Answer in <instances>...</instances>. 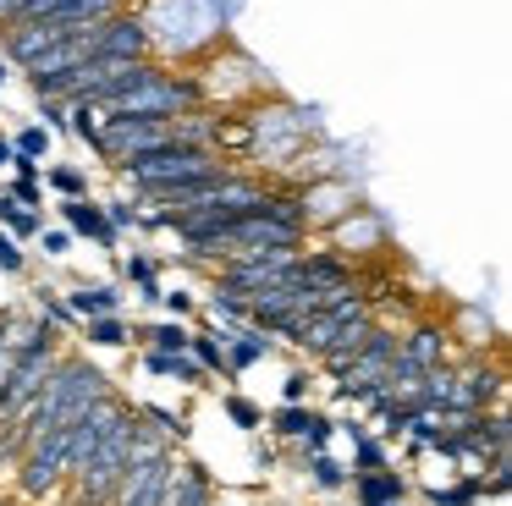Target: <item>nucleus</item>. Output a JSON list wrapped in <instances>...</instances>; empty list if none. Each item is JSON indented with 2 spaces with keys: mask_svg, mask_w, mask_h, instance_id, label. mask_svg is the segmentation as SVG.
<instances>
[{
  "mask_svg": "<svg viewBox=\"0 0 512 506\" xmlns=\"http://www.w3.org/2000/svg\"><path fill=\"white\" fill-rule=\"evenodd\" d=\"M45 187H50V193H61V198H94L89 193V171H83V165H50Z\"/></svg>",
  "mask_w": 512,
  "mask_h": 506,
  "instance_id": "nucleus-18",
  "label": "nucleus"
},
{
  "mask_svg": "<svg viewBox=\"0 0 512 506\" xmlns=\"http://www.w3.org/2000/svg\"><path fill=\"white\" fill-rule=\"evenodd\" d=\"M353 501L358 506H402V501H408V479H402L397 468L358 473V479H353Z\"/></svg>",
  "mask_w": 512,
  "mask_h": 506,
  "instance_id": "nucleus-10",
  "label": "nucleus"
},
{
  "mask_svg": "<svg viewBox=\"0 0 512 506\" xmlns=\"http://www.w3.org/2000/svg\"><path fill=\"white\" fill-rule=\"evenodd\" d=\"M6 369H12V341H6V308H0V385H6Z\"/></svg>",
  "mask_w": 512,
  "mask_h": 506,
  "instance_id": "nucleus-32",
  "label": "nucleus"
},
{
  "mask_svg": "<svg viewBox=\"0 0 512 506\" xmlns=\"http://www.w3.org/2000/svg\"><path fill=\"white\" fill-rule=\"evenodd\" d=\"M380 468H391V451L380 446L375 435L353 429V479H358V473H380Z\"/></svg>",
  "mask_w": 512,
  "mask_h": 506,
  "instance_id": "nucleus-17",
  "label": "nucleus"
},
{
  "mask_svg": "<svg viewBox=\"0 0 512 506\" xmlns=\"http://www.w3.org/2000/svg\"><path fill=\"white\" fill-rule=\"evenodd\" d=\"M83 336H89V347H127L133 325L122 314H100V319H83Z\"/></svg>",
  "mask_w": 512,
  "mask_h": 506,
  "instance_id": "nucleus-15",
  "label": "nucleus"
},
{
  "mask_svg": "<svg viewBox=\"0 0 512 506\" xmlns=\"http://www.w3.org/2000/svg\"><path fill=\"white\" fill-rule=\"evenodd\" d=\"M12 165V132H0V171Z\"/></svg>",
  "mask_w": 512,
  "mask_h": 506,
  "instance_id": "nucleus-33",
  "label": "nucleus"
},
{
  "mask_svg": "<svg viewBox=\"0 0 512 506\" xmlns=\"http://www.w3.org/2000/svg\"><path fill=\"white\" fill-rule=\"evenodd\" d=\"M309 473H314V490H347V468L325 451H309Z\"/></svg>",
  "mask_w": 512,
  "mask_h": 506,
  "instance_id": "nucleus-22",
  "label": "nucleus"
},
{
  "mask_svg": "<svg viewBox=\"0 0 512 506\" xmlns=\"http://www.w3.org/2000/svg\"><path fill=\"white\" fill-rule=\"evenodd\" d=\"M56 215H61V226L72 231V237H89L94 248H105V253H116V231H111V220H105V204L100 198H61L56 204Z\"/></svg>",
  "mask_w": 512,
  "mask_h": 506,
  "instance_id": "nucleus-6",
  "label": "nucleus"
},
{
  "mask_svg": "<svg viewBox=\"0 0 512 506\" xmlns=\"http://www.w3.org/2000/svg\"><path fill=\"white\" fill-rule=\"evenodd\" d=\"M188 358L199 363L204 374H226V380H232V369H226V347H221V330H188Z\"/></svg>",
  "mask_w": 512,
  "mask_h": 506,
  "instance_id": "nucleus-13",
  "label": "nucleus"
},
{
  "mask_svg": "<svg viewBox=\"0 0 512 506\" xmlns=\"http://www.w3.org/2000/svg\"><path fill=\"white\" fill-rule=\"evenodd\" d=\"M67 473H72V457H67V424H61V429H50V435L28 440V451L12 468V479H17V495H23L28 506H45L50 495H61Z\"/></svg>",
  "mask_w": 512,
  "mask_h": 506,
  "instance_id": "nucleus-4",
  "label": "nucleus"
},
{
  "mask_svg": "<svg viewBox=\"0 0 512 506\" xmlns=\"http://www.w3.org/2000/svg\"><path fill=\"white\" fill-rule=\"evenodd\" d=\"M50 143H56V138H50V132L39 127V121H23V127L12 132V154H23V160H39V165H45Z\"/></svg>",
  "mask_w": 512,
  "mask_h": 506,
  "instance_id": "nucleus-20",
  "label": "nucleus"
},
{
  "mask_svg": "<svg viewBox=\"0 0 512 506\" xmlns=\"http://www.w3.org/2000/svg\"><path fill=\"white\" fill-rule=\"evenodd\" d=\"M485 501V490H479V473H468V479H457V484H435L430 490V506H479Z\"/></svg>",
  "mask_w": 512,
  "mask_h": 506,
  "instance_id": "nucleus-21",
  "label": "nucleus"
},
{
  "mask_svg": "<svg viewBox=\"0 0 512 506\" xmlns=\"http://www.w3.org/2000/svg\"><path fill=\"white\" fill-rule=\"evenodd\" d=\"M309 385H314V380H309L303 369L287 374V385H281V402H303V396H309Z\"/></svg>",
  "mask_w": 512,
  "mask_h": 506,
  "instance_id": "nucleus-31",
  "label": "nucleus"
},
{
  "mask_svg": "<svg viewBox=\"0 0 512 506\" xmlns=\"http://www.w3.org/2000/svg\"><path fill=\"white\" fill-rule=\"evenodd\" d=\"M105 396H111V380H105L89 358L61 352V363L50 369L45 391L34 396V407L23 413V424H28V435H50V429L72 424L78 413H89L94 402H105Z\"/></svg>",
  "mask_w": 512,
  "mask_h": 506,
  "instance_id": "nucleus-3",
  "label": "nucleus"
},
{
  "mask_svg": "<svg viewBox=\"0 0 512 506\" xmlns=\"http://www.w3.org/2000/svg\"><path fill=\"white\" fill-rule=\"evenodd\" d=\"M331 429H336V424L320 413V407H314L309 429H303V440H298V446H303V457H309V451H325V440H331Z\"/></svg>",
  "mask_w": 512,
  "mask_h": 506,
  "instance_id": "nucleus-29",
  "label": "nucleus"
},
{
  "mask_svg": "<svg viewBox=\"0 0 512 506\" xmlns=\"http://www.w3.org/2000/svg\"><path fill=\"white\" fill-rule=\"evenodd\" d=\"M39 116H45L50 138H72V105L67 99H39Z\"/></svg>",
  "mask_w": 512,
  "mask_h": 506,
  "instance_id": "nucleus-24",
  "label": "nucleus"
},
{
  "mask_svg": "<svg viewBox=\"0 0 512 506\" xmlns=\"http://www.w3.org/2000/svg\"><path fill=\"white\" fill-rule=\"evenodd\" d=\"M177 446L171 440H149L133 462H127L122 484H116L111 506H166V490H171V473H177Z\"/></svg>",
  "mask_w": 512,
  "mask_h": 506,
  "instance_id": "nucleus-5",
  "label": "nucleus"
},
{
  "mask_svg": "<svg viewBox=\"0 0 512 506\" xmlns=\"http://www.w3.org/2000/svg\"><path fill=\"white\" fill-rule=\"evenodd\" d=\"M61 297H67V308L78 314V325H83V319L122 314V308H127V286L122 281H78L72 292H61Z\"/></svg>",
  "mask_w": 512,
  "mask_h": 506,
  "instance_id": "nucleus-8",
  "label": "nucleus"
},
{
  "mask_svg": "<svg viewBox=\"0 0 512 506\" xmlns=\"http://www.w3.org/2000/svg\"><path fill=\"white\" fill-rule=\"evenodd\" d=\"M111 171L133 187V198H144V193H155V187H177V182H199V176L226 171V160H221V149H210V143H199V138H160V143H149V149L122 154Z\"/></svg>",
  "mask_w": 512,
  "mask_h": 506,
  "instance_id": "nucleus-2",
  "label": "nucleus"
},
{
  "mask_svg": "<svg viewBox=\"0 0 512 506\" xmlns=\"http://www.w3.org/2000/svg\"><path fill=\"white\" fill-rule=\"evenodd\" d=\"M292 275H298L309 292H342V286H358L353 264H347L342 253H298Z\"/></svg>",
  "mask_w": 512,
  "mask_h": 506,
  "instance_id": "nucleus-7",
  "label": "nucleus"
},
{
  "mask_svg": "<svg viewBox=\"0 0 512 506\" xmlns=\"http://www.w3.org/2000/svg\"><path fill=\"white\" fill-rule=\"evenodd\" d=\"M149 440H155V429L138 418L133 402H122V413L111 418V429H105V440L89 451V462L61 484V490H67V506H111L116 484H122V473H127V462H133Z\"/></svg>",
  "mask_w": 512,
  "mask_h": 506,
  "instance_id": "nucleus-1",
  "label": "nucleus"
},
{
  "mask_svg": "<svg viewBox=\"0 0 512 506\" xmlns=\"http://www.w3.org/2000/svg\"><path fill=\"white\" fill-rule=\"evenodd\" d=\"M397 352L408 363H419V369H435V363H446V330L441 325H413Z\"/></svg>",
  "mask_w": 512,
  "mask_h": 506,
  "instance_id": "nucleus-11",
  "label": "nucleus"
},
{
  "mask_svg": "<svg viewBox=\"0 0 512 506\" xmlns=\"http://www.w3.org/2000/svg\"><path fill=\"white\" fill-rule=\"evenodd\" d=\"M72 242H78V237H72L67 226H45V231H39V253H45V259H67Z\"/></svg>",
  "mask_w": 512,
  "mask_h": 506,
  "instance_id": "nucleus-27",
  "label": "nucleus"
},
{
  "mask_svg": "<svg viewBox=\"0 0 512 506\" xmlns=\"http://www.w3.org/2000/svg\"><path fill=\"white\" fill-rule=\"evenodd\" d=\"M0 187H6V182H0Z\"/></svg>",
  "mask_w": 512,
  "mask_h": 506,
  "instance_id": "nucleus-35",
  "label": "nucleus"
},
{
  "mask_svg": "<svg viewBox=\"0 0 512 506\" xmlns=\"http://www.w3.org/2000/svg\"><path fill=\"white\" fill-rule=\"evenodd\" d=\"M133 341L149 352H188V325L182 319H160V325H133Z\"/></svg>",
  "mask_w": 512,
  "mask_h": 506,
  "instance_id": "nucleus-14",
  "label": "nucleus"
},
{
  "mask_svg": "<svg viewBox=\"0 0 512 506\" xmlns=\"http://www.w3.org/2000/svg\"><path fill=\"white\" fill-rule=\"evenodd\" d=\"M105 220H111V231L122 237V231H138L144 209H138V198H116V204H105Z\"/></svg>",
  "mask_w": 512,
  "mask_h": 506,
  "instance_id": "nucleus-26",
  "label": "nucleus"
},
{
  "mask_svg": "<svg viewBox=\"0 0 512 506\" xmlns=\"http://www.w3.org/2000/svg\"><path fill=\"white\" fill-rule=\"evenodd\" d=\"M221 407H226V418H232L237 429H259V424H265V413H259V407L248 402V396H237V391H226V396H221Z\"/></svg>",
  "mask_w": 512,
  "mask_h": 506,
  "instance_id": "nucleus-25",
  "label": "nucleus"
},
{
  "mask_svg": "<svg viewBox=\"0 0 512 506\" xmlns=\"http://www.w3.org/2000/svg\"><path fill=\"white\" fill-rule=\"evenodd\" d=\"M309 418H314V407H303V402H281L276 413H270V435H276V440H303Z\"/></svg>",
  "mask_w": 512,
  "mask_h": 506,
  "instance_id": "nucleus-16",
  "label": "nucleus"
},
{
  "mask_svg": "<svg viewBox=\"0 0 512 506\" xmlns=\"http://www.w3.org/2000/svg\"><path fill=\"white\" fill-rule=\"evenodd\" d=\"M166 506H215V479H210V468H199V462H177V473H171V490H166Z\"/></svg>",
  "mask_w": 512,
  "mask_h": 506,
  "instance_id": "nucleus-9",
  "label": "nucleus"
},
{
  "mask_svg": "<svg viewBox=\"0 0 512 506\" xmlns=\"http://www.w3.org/2000/svg\"><path fill=\"white\" fill-rule=\"evenodd\" d=\"M23 270H28V248L0 231V275H23Z\"/></svg>",
  "mask_w": 512,
  "mask_h": 506,
  "instance_id": "nucleus-28",
  "label": "nucleus"
},
{
  "mask_svg": "<svg viewBox=\"0 0 512 506\" xmlns=\"http://www.w3.org/2000/svg\"><path fill=\"white\" fill-rule=\"evenodd\" d=\"M122 281L127 286H138V303H160V270H155V259L149 253H122Z\"/></svg>",
  "mask_w": 512,
  "mask_h": 506,
  "instance_id": "nucleus-12",
  "label": "nucleus"
},
{
  "mask_svg": "<svg viewBox=\"0 0 512 506\" xmlns=\"http://www.w3.org/2000/svg\"><path fill=\"white\" fill-rule=\"evenodd\" d=\"M0 88H6V61H0Z\"/></svg>",
  "mask_w": 512,
  "mask_h": 506,
  "instance_id": "nucleus-34",
  "label": "nucleus"
},
{
  "mask_svg": "<svg viewBox=\"0 0 512 506\" xmlns=\"http://www.w3.org/2000/svg\"><path fill=\"white\" fill-rule=\"evenodd\" d=\"M160 308H166L171 319H188V314H193V297H188V292H177V286H171V292H160Z\"/></svg>",
  "mask_w": 512,
  "mask_h": 506,
  "instance_id": "nucleus-30",
  "label": "nucleus"
},
{
  "mask_svg": "<svg viewBox=\"0 0 512 506\" xmlns=\"http://www.w3.org/2000/svg\"><path fill=\"white\" fill-rule=\"evenodd\" d=\"M0 193L12 198L17 209H45V182H34V176H12Z\"/></svg>",
  "mask_w": 512,
  "mask_h": 506,
  "instance_id": "nucleus-23",
  "label": "nucleus"
},
{
  "mask_svg": "<svg viewBox=\"0 0 512 506\" xmlns=\"http://www.w3.org/2000/svg\"><path fill=\"white\" fill-rule=\"evenodd\" d=\"M34 314H45L56 330H72V325H78V314L67 308V297H61L56 286H34Z\"/></svg>",
  "mask_w": 512,
  "mask_h": 506,
  "instance_id": "nucleus-19",
  "label": "nucleus"
}]
</instances>
